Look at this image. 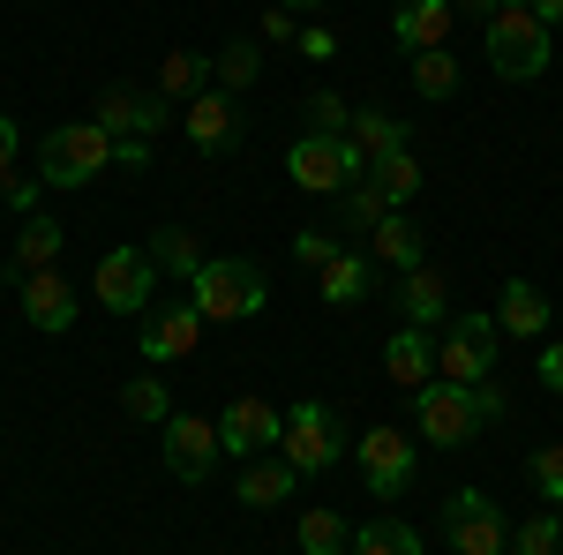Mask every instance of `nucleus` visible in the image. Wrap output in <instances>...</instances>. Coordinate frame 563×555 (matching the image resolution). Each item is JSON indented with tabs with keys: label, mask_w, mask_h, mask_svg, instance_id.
I'll list each match as a JSON object with an SVG mask.
<instances>
[{
	"label": "nucleus",
	"mask_w": 563,
	"mask_h": 555,
	"mask_svg": "<svg viewBox=\"0 0 563 555\" xmlns=\"http://www.w3.org/2000/svg\"><path fill=\"white\" fill-rule=\"evenodd\" d=\"M413 421H421V443L459 451L488 421H504V390H496V376L488 384H443V376H429V384L413 390Z\"/></svg>",
	"instance_id": "f257e3e1"
},
{
	"label": "nucleus",
	"mask_w": 563,
	"mask_h": 555,
	"mask_svg": "<svg viewBox=\"0 0 563 555\" xmlns=\"http://www.w3.org/2000/svg\"><path fill=\"white\" fill-rule=\"evenodd\" d=\"M481 38H488V68H496L504 84H533V76L549 68V23H541L526 0H504V8L481 23Z\"/></svg>",
	"instance_id": "f03ea898"
},
{
	"label": "nucleus",
	"mask_w": 563,
	"mask_h": 555,
	"mask_svg": "<svg viewBox=\"0 0 563 555\" xmlns=\"http://www.w3.org/2000/svg\"><path fill=\"white\" fill-rule=\"evenodd\" d=\"M188 300L203 308V323H249V315H263V300H271V278L241 256H211L188 278Z\"/></svg>",
	"instance_id": "7ed1b4c3"
},
{
	"label": "nucleus",
	"mask_w": 563,
	"mask_h": 555,
	"mask_svg": "<svg viewBox=\"0 0 563 555\" xmlns=\"http://www.w3.org/2000/svg\"><path fill=\"white\" fill-rule=\"evenodd\" d=\"M106 166H113V135L98 129V121H68V129H53L38 143V180L45 188H90Z\"/></svg>",
	"instance_id": "20e7f679"
},
{
	"label": "nucleus",
	"mask_w": 563,
	"mask_h": 555,
	"mask_svg": "<svg viewBox=\"0 0 563 555\" xmlns=\"http://www.w3.org/2000/svg\"><path fill=\"white\" fill-rule=\"evenodd\" d=\"M278 458H286L294 473H331L339 458H346V428H339V413H331L323 398H301V406L286 413Z\"/></svg>",
	"instance_id": "39448f33"
},
{
	"label": "nucleus",
	"mask_w": 563,
	"mask_h": 555,
	"mask_svg": "<svg viewBox=\"0 0 563 555\" xmlns=\"http://www.w3.org/2000/svg\"><path fill=\"white\" fill-rule=\"evenodd\" d=\"M361 151H353V135H301L294 151H286V180L308 188V196H346L353 180H361Z\"/></svg>",
	"instance_id": "423d86ee"
},
{
	"label": "nucleus",
	"mask_w": 563,
	"mask_h": 555,
	"mask_svg": "<svg viewBox=\"0 0 563 555\" xmlns=\"http://www.w3.org/2000/svg\"><path fill=\"white\" fill-rule=\"evenodd\" d=\"M496 315H451L443 323V338H435V368H443V384H488L496 376Z\"/></svg>",
	"instance_id": "0eeeda50"
},
{
	"label": "nucleus",
	"mask_w": 563,
	"mask_h": 555,
	"mask_svg": "<svg viewBox=\"0 0 563 555\" xmlns=\"http://www.w3.org/2000/svg\"><path fill=\"white\" fill-rule=\"evenodd\" d=\"M90 286H98L106 315H143V308H158V263H151V248H113Z\"/></svg>",
	"instance_id": "6e6552de"
},
{
	"label": "nucleus",
	"mask_w": 563,
	"mask_h": 555,
	"mask_svg": "<svg viewBox=\"0 0 563 555\" xmlns=\"http://www.w3.org/2000/svg\"><path fill=\"white\" fill-rule=\"evenodd\" d=\"M443 541H451V555H504L511 548L504 511H496L481 488H459V496L443 503Z\"/></svg>",
	"instance_id": "1a4fd4ad"
},
{
	"label": "nucleus",
	"mask_w": 563,
	"mask_h": 555,
	"mask_svg": "<svg viewBox=\"0 0 563 555\" xmlns=\"http://www.w3.org/2000/svg\"><path fill=\"white\" fill-rule=\"evenodd\" d=\"M90 121L113 135H158L166 121H174V98H158V90H135V84H113V90H98V106H90Z\"/></svg>",
	"instance_id": "9d476101"
},
{
	"label": "nucleus",
	"mask_w": 563,
	"mask_h": 555,
	"mask_svg": "<svg viewBox=\"0 0 563 555\" xmlns=\"http://www.w3.org/2000/svg\"><path fill=\"white\" fill-rule=\"evenodd\" d=\"M353 458H361V480H368L376 503H390V496L413 488V435H398V428H368Z\"/></svg>",
	"instance_id": "9b49d317"
},
{
	"label": "nucleus",
	"mask_w": 563,
	"mask_h": 555,
	"mask_svg": "<svg viewBox=\"0 0 563 555\" xmlns=\"http://www.w3.org/2000/svg\"><path fill=\"white\" fill-rule=\"evenodd\" d=\"M218 421H203V413H174L166 421V466H174V480H188V488H203L218 466Z\"/></svg>",
	"instance_id": "f8f14e48"
},
{
	"label": "nucleus",
	"mask_w": 563,
	"mask_h": 555,
	"mask_svg": "<svg viewBox=\"0 0 563 555\" xmlns=\"http://www.w3.org/2000/svg\"><path fill=\"white\" fill-rule=\"evenodd\" d=\"M278 435H286V413H271L263 398H233V406L218 413L225 458H263V451H278Z\"/></svg>",
	"instance_id": "ddd939ff"
},
{
	"label": "nucleus",
	"mask_w": 563,
	"mask_h": 555,
	"mask_svg": "<svg viewBox=\"0 0 563 555\" xmlns=\"http://www.w3.org/2000/svg\"><path fill=\"white\" fill-rule=\"evenodd\" d=\"M180 129H188L196 151H233V143H241V98L211 84L203 98H188V106H180Z\"/></svg>",
	"instance_id": "4468645a"
},
{
	"label": "nucleus",
	"mask_w": 563,
	"mask_h": 555,
	"mask_svg": "<svg viewBox=\"0 0 563 555\" xmlns=\"http://www.w3.org/2000/svg\"><path fill=\"white\" fill-rule=\"evenodd\" d=\"M203 338V308L180 300V308H143V360H188Z\"/></svg>",
	"instance_id": "2eb2a0df"
},
{
	"label": "nucleus",
	"mask_w": 563,
	"mask_h": 555,
	"mask_svg": "<svg viewBox=\"0 0 563 555\" xmlns=\"http://www.w3.org/2000/svg\"><path fill=\"white\" fill-rule=\"evenodd\" d=\"M15 286H23V315H31V331H45V338L76 331V286H68L60 270H31V278H15Z\"/></svg>",
	"instance_id": "dca6fc26"
},
{
	"label": "nucleus",
	"mask_w": 563,
	"mask_h": 555,
	"mask_svg": "<svg viewBox=\"0 0 563 555\" xmlns=\"http://www.w3.org/2000/svg\"><path fill=\"white\" fill-rule=\"evenodd\" d=\"M451 0H398V15H390V38L406 45V53H429V45L451 38Z\"/></svg>",
	"instance_id": "f3484780"
},
{
	"label": "nucleus",
	"mask_w": 563,
	"mask_h": 555,
	"mask_svg": "<svg viewBox=\"0 0 563 555\" xmlns=\"http://www.w3.org/2000/svg\"><path fill=\"white\" fill-rule=\"evenodd\" d=\"M384 376L398 390H421L435 376V338H429V331H413V323L390 331V338H384Z\"/></svg>",
	"instance_id": "a211bd4d"
},
{
	"label": "nucleus",
	"mask_w": 563,
	"mask_h": 555,
	"mask_svg": "<svg viewBox=\"0 0 563 555\" xmlns=\"http://www.w3.org/2000/svg\"><path fill=\"white\" fill-rule=\"evenodd\" d=\"M496 331H504V338H541V331H549V293H541L533 278H504Z\"/></svg>",
	"instance_id": "6ab92c4d"
},
{
	"label": "nucleus",
	"mask_w": 563,
	"mask_h": 555,
	"mask_svg": "<svg viewBox=\"0 0 563 555\" xmlns=\"http://www.w3.org/2000/svg\"><path fill=\"white\" fill-rule=\"evenodd\" d=\"M368 263H390V270H421V263H429V248H421V225L390 211L384 225L368 233Z\"/></svg>",
	"instance_id": "aec40b11"
},
{
	"label": "nucleus",
	"mask_w": 563,
	"mask_h": 555,
	"mask_svg": "<svg viewBox=\"0 0 563 555\" xmlns=\"http://www.w3.org/2000/svg\"><path fill=\"white\" fill-rule=\"evenodd\" d=\"M211 84L218 76H211V60H203L196 45H174V53L158 60V98H180V106H188V98H203Z\"/></svg>",
	"instance_id": "412c9836"
},
{
	"label": "nucleus",
	"mask_w": 563,
	"mask_h": 555,
	"mask_svg": "<svg viewBox=\"0 0 563 555\" xmlns=\"http://www.w3.org/2000/svg\"><path fill=\"white\" fill-rule=\"evenodd\" d=\"M60 218H23V241H15V263H8V278H31V270H53L60 263Z\"/></svg>",
	"instance_id": "4be33fe9"
},
{
	"label": "nucleus",
	"mask_w": 563,
	"mask_h": 555,
	"mask_svg": "<svg viewBox=\"0 0 563 555\" xmlns=\"http://www.w3.org/2000/svg\"><path fill=\"white\" fill-rule=\"evenodd\" d=\"M294 480H301V473L286 466V458H249V473H241V503H249V511H278V503L294 496Z\"/></svg>",
	"instance_id": "5701e85b"
},
{
	"label": "nucleus",
	"mask_w": 563,
	"mask_h": 555,
	"mask_svg": "<svg viewBox=\"0 0 563 555\" xmlns=\"http://www.w3.org/2000/svg\"><path fill=\"white\" fill-rule=\"evenodd\" d=\"M398 308H406V323L413 331H429V323H443V270H406V286H398Z\"/></svg>",
	"instance_id": "b1692460"
},
{
	"label": "nucleus",
	"mask_w": 563,
	"mask_h": 555,
	"mask_svg": "<svg viewBox=\"0 0 563 555\" xmlns=\"http://www.w3.org/2000/svg\"><path fill=\"white\" fill-rule=\"evenodd\" d=\"M316 286H323V300L331 308H353V300L368 293V256H353V248H339V256L316 270Z\"/></svg>",
	"instance_id": "393cba45"
},
{
	"label": "nucleus",
	"mask_w": 563,
	"mask_h": 555,
	"mask_svg": "<svg viewBox=\"0 0 563 555\" xmlns=\"http://www.w3.org/2000/svg\"><path fill=\"white\" fill-rule=\"evenodd\" d=\"M353 151L376 166V158H390V151H406V121H390V113H353Z\"/></svg>",
	"instance_id": "a878e982"
},
{
	"label": "nucleus",
	"mask_w": 563,
	"mask_h": 555,
	"mask_svg": "<svg viewBox=\"0 0 563 555\" xmlns=\"http://www.w3.org/2000/svg\"><path fill=\"white\" fill-rule=\"evenodd\" d=\"M211 76H218V90H233V98H241V90L263 76V45H256V38H233V45L211 60Z\"/></svg>",
	"instance_id": "bb28decb"
},
{
	"label": "nucleus",
	"mask_w": 563,
	"mask_h": 555,
	"mask_svg": "<svg viewBox=\"0 0 563 555\" xmlns=\"http://www.w3.org/2000/svg\"><path fill=\"white\" fill-rule=\"evenodd\" d=\"M384 218H390V203H384L376 180H353L346 196H339V225H346V233H376Z\"/></svg>",
	"instance_id": "cd10ccee"
},
{
	"label": "nucleus",
	"mask_w": 563,
	"mask_h": 555,
	"mask_svg": "<svg viewBox=\"0 0 563 555\" xmlns=\"http://www.w3.org/2000/svg\"><path fill=\"white\" fill-rule=\"evenodd\" d=\"M301 555H339V548H353V525L339 511H301Z\"/></svg>",
	"instance_id": "c85d7f7f"
},
{
	"label": "nucleus",
	"mask_w": 563,
	"mask_h": 555,
	"mask_svg": "<svg viewBox=\"0 0 563 555\" xmlns=\"http://www.w3.org/2000/svg\"><path fill=\"white\" fill-rule=\"evenodd\" d=\"M368 173H376V188H384V203H390V211H406V203L421 196V166H413L406 151H390V158H376Z\"/></svg>",
	"instance_id": "c756f323"
},
{
	"label": "nucleus",
	"mask_w": 563,
	"mask_h": 555,
	"mask_svg": "<svg viewBox=\"0 0 563 555\" xmlns=\"http://www.w3.org/2000/svg\"><path fill=\"white\" fill-rule=\"evenodd\" d=\"M353 555H421V533L398 525V518H376V525L353 533Z\"/></svg>",
	"instance_id": "7c9ffc66"
},
{
	"label": "nucleus",
	"mask_w": 563,
	"mask_h": 555,
	"mask_svg": "<svg viewBox=\"0 0 563 555\" xmlns=\"http://www.w3.org/2000/svg\"><path fill=\"white\" fill-rule=\"evenodd\" d=\"M121 406H129V421H151V428L174 421V390L158 384V376H135V384L121 390Z\"/></svg>",
	"instance_id": "2f4dec72"
},
{
	"label": "nucleus",
	"mask_w": 563,
	"mask_h": 555,
	"mask_svg": "<svg viewBox=\"0 0 563 555\" xmlns=\"http://www.w3.org/2000/svg\"><path fill=\"white\" fill-rule=\"evenodd\" d=\"M413 84H421V98H451V90H459V60H451V45L413 53Z\"/></svg>",
	"instance_id": "473e14b6"
},
{
	"label": "nucleus",
	"mask_w": 563,
	"mask_h": 555,
	"mask_svg": "<svg viewBox=\"0 0 563 555\" xmlns=\"http://www.w3.org/2000/svg\"><path fill=\"white\" fill-rule=\"evenodd\" d=\"M151 263H166V270H174V278H196V270H203V248H196V241H188V233H180V225H166V233H158V241H151Z\"/></svg>",
	"instance_id": "72a5a7b5"
},
{
	"label": "nucleus",
	"mask_w": 563,
	"mask_h": 555,
	"mask_svg": "<svg viewBox=\"0 0 563 555\" xmlns=\"http://www.w3.org/2000/svg\"><path fill=\"white\" fill-rule=\"evenodd\" d=\"M301 113H308V135H346L353 129V106L339 98V90H308Z\"/></svg>",
	"instance_id": "f704fd0d"
},
{
	"label": "nucleus",
	"mask_w": 563,
	"mask_h": 555,
	"mask_svg": "<svg viewBox=\"0 0 563 555\" xmlns=\"http://www.w3.org/2000/svg\"><path fill=\"white\" fill-rule=\"evenodd\" d=\"M556 541H563V511H541L511 533V555H556Z\"/></svg>",
	"instance_id": "c9c22d12"
},
{
	"label": "nucleus",
	"mask_w": 563,
	"mask_h": 555,
	"mask_svg": "<svg viewBox=\"0 0 563 555\" xmlns=\"http://www.w3.org/2000/svg\"><path fill=\"white\" fill-rule=\"evenodd\" d=\"M533 496L549 503V511H563V443H549V451H533Z\"/></svg>",
	"instance_id": "e433bc0d"
},
{
	"label": "nucleus",
	"mask_w": 563,
	"mask_h": 555,
	"mask_svg": "<svg viewBox=\"0 0 563 555\" xmlns=\"http://www.w3.org/2000/svg\"><path fill=\"white\" fill-rule=\"evenodd\" d=\"M38 196H45V180L38 173H8V180H0V203H8V211H23V218H38Z\"/></svg>",
	"instance_id": "4c0bfd02"
},
{
	"label": "nucleus",
	"mask_w": 563,
	"mask_h": 555,
	"mask_svg": "<svg viewBox=\"0 0 563 555\" xmlns=\"http://www.w3.org/2000/svg\"><path fill=\"white\" fill-rule=\"evenodd\" d=\"M294 53H301V60H316V68H323V60H339V31H331V23H308L301 38H294Z\"/></svg>",
	"instance_id": "58836bf2"
},
{
	"label": "nucleus",
	"mask_w": 563,
	"mask_h": 555,
	"mask_svg": "<svg viewBox=\"0 0 563 555\" xmlns=\"http://www.w3.org/2000/svg\"><path fill=\"white\" fill-rule=\"evenodd\" d=\"M331 256H339V233H294V263H308V270H323Z\"/></svg>",
	"instance_id": "ea45409f"
},
{
	"label": "nucleus",
	"mask_w": 563,
	"mask_h": 555,
	"mask_svg": "<svg viewBox=\"0 0 563 555\" xmlns=\"http://www.w3.org/2000/svg\"><path fill=\"white\" fill-rule=\"evenodd\" d=\"M113 166L121 173H151V135H121V143H113Z\"/></svg>",
	"instance_id": "a19ab883"
},
{
	"label": "nucleus",
	"mask_w": 563,
	"mask_h": 555,
	"mask_svg": "<svg viewBox=\"0 0 563 555\" xmlns=\"http://www.w3.org/2000/svg\"><path fill=\"white\" fill-rule=\"evenodd\" d=\"M301 38V31H294V8H271V15H263V45H294Z\"/></svg>",
	"instance_id": "79ce46f5"
},
{
	"label": "nucleus",
	"mask_w": 563,
	"mask_h": 555,
	"mask_svg": "<svg viewBox=\"0 0 563 555\" xmlns=\"http://www.w3.org/2000/svg\"><path fill=\"white\" fill-rule=\"evenodd\" d=\"M15 158H23V135H15V121H8V113H0V180H8V173H15Z\"/></svg>",
	"instance_id": "37998d69"
},
{
	"label": "nucleus",
	"mask_w": 563,
	"mask_h": 555,
	"mask_svg": "<svg viewBox=\"0 0 563 555\" xmlns=\"http://www.w3.org/2000/svg\"><path fill=\"white\" fill-rule=\"evenodd\" d=\"M541 384H549V390H563V338H549V345H541Z\"/></svg>",
	"instance_id": "c03bdc74"
},
{
	"label": "nucleus",
	"mask_w": 563,
	"mask_h": 555,
	"mask_svg": "<svg viewBox=\"0 0 563 555\" xmlns=\"http://www.w3.org/2000/svg\"><path fill=\"white\" fill-rule=\"evenodd\" d=\"M451 8H459V15H474V23H488V15H496L504 0H451Z\"/></svg>",
	"instance_id": "a18cd8bd"
},
{
	"label": "nucleus",
	"mask_w": 563,
	"mask_h": 555,
	"mask_svg": "<svg viewBox=\"0 0 563 555\" xmlns=\"http://www.w3.org/2000/svg\"><path fill=\"white\" fill-rule=\"evenodd\" d=\"M526 8H533V15H541L549 31H556V23H563V0H526Z\"/></svg>",
	"instance_id": "49530a36"
},
{
	"label": "nucleus",
	"mask_w": 563,
	"mask_h": 555,
	"mask_svg": "<svg viewBox=\"0 0 563 555\" xmlns=\"http://www.w3.org/2000/svg\"><path fill=\"white\" fill-rule=\"evenodd\" d=\"M278 8H323V0H278Z\"/></svg>",
	"instance_id": "de8ad7c7"
}]
</instances>
